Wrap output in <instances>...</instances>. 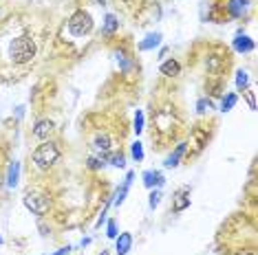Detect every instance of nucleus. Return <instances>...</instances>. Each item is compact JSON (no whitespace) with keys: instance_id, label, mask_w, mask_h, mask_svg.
I'll return each mask as SVG.
<instances>
[{"instance_id":"obj_32","label":"nucleus","mask_w":258,"mask_h":255,"mask_svg":"<svg viewBox=\"0 0 258 255\" xmlns=\"http://www.w3.org/2000/svg\"><path fill=\"white\" fill-rule=\"evenodd\" d=\"M100 255H108V251H102V253Z\"/></svg>"},{"instance_id":"obj_28","label":"nucleus","mask_w":258,"mask_h":255,"mask_svg":"<svg viewBox=\"0 0 258 255\" xmlns=\"http://www.w3.org/2000/svg\"><path fill=\"white\" fill-rule=\"evenodd\" d=\"M71 249H73V246H62V249H57L55 253H51V255H67Z\"/></svg>"},{"instance_id":"obj_26","label":"nucleus","mask_w":258,"mask_h":255,"mask_svg":"<svg viewBox=\"0 0 258 255\" xmlns=\"http://www.w3.org/2000/svg\"><path fill=\"white\" fill-rule=\"evenodd\" d=\"M106 236H108L110 240L117 238V224H115V220H108V224H106Z\"/></svg>"},{"instance_id":"obj_20","label":"nucleus","mask_w":258,"mask_h":255,"mask_svg":"<svg viewBox=\"0 0 258 255\" xmlns=\"http://www.w3.org/2000/svg\"><path fill=\"white\" fill-rule=\"evenodd\" d=\"M130 156H133L137 163H141L143 161V145L139 141H135L133 145H130Z\"/></svg>"},{"instance_id":"obj_31","label":"nucleus","mask_w":258,"mask_h":255,"mask_svg":"<svg viewBox=\"0 0 258 255\" xmlns=\"http://www.w3.org/2000/svg\"><path fill=\"white\" fill-rule=\"evenodd\" d=\"M97 2H100V5H102V7H104V5H106V0H97Z\"/></svg>"},{"instance_id":"obj_5","label":"nucleus","mask_w":258,"mask_h":255,"mask_svg":"<svg viewBox=\"0 0 258 255\" xmlns=\"http://www.w3.org/2000/svg\"><path fill=\"white\" fill-rule=\"evenodd\" d=\"M141 178H143V187H146V189H161L163 185H166V176H163L159 170L143 172Z\"/></svg>"},{"instance_id":"obj_1","label":"nucleus","mask_w":258,"mask_h":255,"mask_svg":"<svg viewBox=\"0 0 258 255\" xmlns=\"http://www.w3.org/2000/svg\"><path fill=\"white\" fill-rule=\"evenodd\" d=\"M35 53H38V47H35L34 38H29V35H20V38H16L14 42L9 44V57L18 66L34 62Z\"/></svg>"},{"instance_id":"obj_2","label":"nucleus","mask_w":258,"mask_h":255,"mask_svg":"<svg viewBox=\"0 0 258 255\" xmlns=\"http://www.w3.org/2000/svg\"><path fill=\"white\" fill-rule=\"evenodd\" d=\"M31 161H34L35 167H40V170H49L51 165H55V163L60 161V147L53 141L40 143L34 150V154H31Z\"/></svg>"},{"instance_id":"obj_19","label":"nucleus","mask_w":258,"mask_h":255,"mask_svg":"<svg viewBox=\"0 0 258 255\" xmlns=\"http://www.w3.org/2000/svg\"><path fill=\"white\" fill-rule=\"evenodd\" d=\"M115 57H117V64H120V68H121V73H130L133 71V60H130L126 53H121V51H117L115 53Z\"/></svg>"},{"instance_id":"obj_4","label":"nucleus","mask_w":258,"mask_h":255,"mask_svg":"<svg viewBox=\"0 0 258 255\" xmlns=\"http://www.w3.org/2000/svg\"><path fill=\"white\" fill-rule=\"evenodd\" d=\"M22 203H24V207H27L31 213H35V216H44V213L51 209V200H49V196H44V194H31V191H29V194L22 198Z\"/></svg>"},{"instance_id":"obj_33","label":"nucleus","mask_w":258,"mask_h":255,"mask_svg":"<svg viewBox=\"0 0 258 255\" xmlns=\"http://www.w3.org/2000/svg\"><path fill=\"white\" fill-rule=\"evenodd\" d=\"M0 244H2V238H0Z\"/></svg>"},{"instance_id":"obj_14","label":"nucleus","mask_w":258,"mask_h":255,"mask_svg":"<svg viewBox=\"0 0 258 255\" xmlns=\"http://www.w3.org/2000/svg\"><path fill=\"white\" fill-rule=\"evenodd\" d=\"M159 44H161V33L155 31V33H148L141 42H139V51H153V48H157Z\"/></svg>"},{"instance_id":"obj_10","label":"nucleus","mask_w":258,"mask_h":255,"mask_svg":"<svg viewBox=\"0 0 258 255\" xmlns=\"http://www.w3.org/2000/svg\"><path fill=\"white\" fill-rule=\"evenodd\" d=\"M247 7H249V0H227L225 9H227V14L232 16V18H243Z\"/></svg>"},{"instance_id":"obj_25","label":"nucleus","mask_w":258,"mask_h":255,"mask_svg":"<svg viewBox=\"0 0 258 255\" xmlns=\"http://www.w3.org/2000/svg\"><path fill=\"white\" fill-rule=\"evenodd\" d=\"M86 167H88V170H102V167H106V163L102 161V159H95V156H91V159L86 161Z\"/></svg>"},{"instance_id":"obj_7","label":"nucleus","mask_w":258,"mask_h":255,"mask_svg":"<svg viewBox=\"0 0 258 255\" xmlns=\"http://www.w3.org/2000/svg\"><path fill=\"white\" fill-rule=\"evenodd\" d=\"M190 207V189L183 187L179 189L177 194H174V200H172V211L174 213H181L183 209Z\"/></svg>"},{"instance_id":"obj_29","label":"nucleus","mask_w":258,"mask_h":255,"mask_svg":"<svg viewBox=\"0 0 258 255\" xmlns=\"http://www.w3.org/2000/svg\"><path fill=\"white\" fill-rule=\"evenodd\" d=\"M22 114H24V106H18V108H16V117L22 119Z\"/></svg>"},{"instance_id":"obj_3","label":"nucleus","mask_w":258,"mask_h":255,"mask_svg":"<svg viewBox=\"0 0 258 255\" xmlns=\"http://www.w3.org/2000/svg\"><path fill=\"white\" fill-rule=\"evenodd\" d=\"M67 27H69V33H71L73 38H84V35H88L93 31L95 22H93V18H91V14H88V11L77 9L75 14L69 18Z\"/></svg>"},{"instance_id":"obj_22","label":"nucleus","mask_w":258,"mask_h":255,"mask_svg":"<svg viewBox=\"0 0 258 255\" xmlns=\"http://www.w3.org/2000/svg\"><path fill=\"white\" fill-rule=\"evenodd\" d=\"M159 203H161V189H150V196H148L150 209H157Z\"/></svg>"},{"instance_id":"obj_16","label":"nucleus","mask_w":258,"mask_h":255,"mask_svg":"<svg viewBox=\"0 0 258 255\" xmlns=\"http://www.w3.org/2000/svg\"><path fill=\"white\" fill-rule=\"evenodd\" d=\"M110 145H113V143H110V137H108V134H104V132H97L95 139H93V147L100 150V152H108Z\"/></svg>"},{"instance_id":"obj_23","label":"nucleus","mask_w":258,"mask_h":255,"mask_svg":"<svg viewBox=\"0 0 258 255\" xmlns=\"http://www.w3.org/2000/svg\"><path fill=\"white\" fill-rule=\"evenodd\" d=\"M247 86H249L247 73H245V71H239V73H236V88H239V90H247Z\"/></svg>"},{"instance_id":"obj_13","label":"nucleus","mask_w":258,"mask_h":255,"mask_svg":"<svg viewBox=\"0 0 258 255\" xmlns=\"http://www.w3.org/2000/svg\"><path fill=\"white\" fill-rule=\"evenodd\" d=\"M159 71H161V75H166V77H177L179 73H181V64H179L174 57H170V60L161 62Z\"/></svg>"},{"instance_id":"obj_11","label":"nucleus","mask_w":258,"mask_h":255,"mask_svg":"<svg viewBox=\"0 0 258 255\" xmlns=\"http://www.w3.org/2000/svg\"><path fill=\"white\" fill-rule=\"evenodd\" d=\"M51 132H53V121L51 119H40V121L34 126V130H31V134H34L35 139H49Z\"/></svg>"},{"instance_id":"obj_9","label":"nucleus","mask_w":258,"mask_h":255,"mask_svg":"<svg viewBox=\"0 0 258 255\" xmlns=\"http://www.w3.org/2000/svg\"><path fill=\"white\" fill-rule=\"evenodd\" d=\"M186 150H188V143H179V145L166 156V161H163V167H168V170L177 167V165H179V161L183 159V154H186Z\"/></svg>"},{"instance_id":"obj_15","label":"nucleus","mask_w":258,"mask_h":255,"mask_svg":"<svg viewBox=\"0 0 258 255\" xmlns=\"http://www.w3.org/2000/svg\"><path fill=\"white\" fill-rule=\"evenodd\" d=\"M115 240H117V244H115L117 255H126L130 251V246H133V236H130V233H120Z\"/></svg>"},{"instance_id":"obj_21","label":"nucleus","mask_w":258,"mask_h":255,"mask_svg":"<svg viewBox=\"0 0 258 255\" xmlns=\"http://www.w3.org/2000/svg\"><path fill=\"white\" fill-rule=\"evenodd\" d=\"M210 108H214V104H212V99H207V97H201V99L196 101V112L199 114H206Z\"/></svg>"},{"instance_id":"obj_6","label":"nucleus","mask_w":258,"mask_h":255,"mask_svg":"<svg viewBox=\"0 0 258 255\" xmlns=\"http://www.w3.org/2000/svg\"><path fill=\"white\" fill-rule=\"evenodd\" d=\"M133 178H135V172H128L126 174V180L121 183V187L115 191V196H113V200H110V205H115V207H120L121 203L126 200V196H128V189H130V185H133Z\"/></svg>"},{"instance_id":"obj_8","label":"nucleus","mask_w":258,"mask_h":255,"mask_svg":"<svg viewBox=\"0 0 258 255\" xmlns=\"http://www.w3.org/2000/svg\"><path fill=\"white\" fill-rule=\"evenodd\" d=\"M232 47H234L236 53H252L256 44H254V40L249 38V35H245L243 31H239L236 38H234V42H232Z\"/></svg>"},{"instance_id":"obj_30","label":"nucleus","mask_w":258,"mask_h":255,"mask_svg":"<svg viewBox=\"0 0 258 255\" xmlns=\"http://www.w3.org/2000/svg\"><path fill=\"white\" fill-rule=\"evenodd\" d=\"M236 255H252L249 251H241V253H236Z\"/></svg>"},{"instance_id":"obj_27","label":"nucleus","mask_w":258,"mask_h":255,"mask_svg":"<svg viewBox=\"0 0 258 255\" xmlns=\"http://www.w3.org/2000/svg\"><path fill=\"white\" fill-rule=\"evenodd\" d=\"M243 95L247 97V104L252 110H256V97H254V90H243Z\"/></svg>"},{"instance_id":"obj_17","label":"nucleus","mask_w":258,"mask_h":255,"mask_svg":"<svg viewBox=\"0 0 258 255\" xmlns=\"http://www.w3.org/2000/svg\"><path fill=\"white\" fill-rule=\"evenodd\" d=\"M18 178H20V163L14 161L9 165V172H7V187L14 189L16 185H18Z\"/></svg>"},{"instance_id":"obj_24","label":"nucleus","mask_w":258,"mask_h":255,"mask_svg":"<svg viewBox=\"0 0 258 255\" xmlns=\"http://www.w3.org/2000/svg\"><path fill=\"white\" fill-rule=\"evenodd\" d=\"M135 134H141L143 132V112L141 110H137V112H135Z\"/></svg>"},{"instance_id":"obj_12","label":"nucleus","mask_w":258,"mask_h":255,"mask_svg":"<svg viewBox=\"0 0 258 255\" xmlns=\"http://www.w3.org/2000/svg\"><path fill=\"white\" fill-rule=\"evenodd\" d=\"M120 31V20H117V16L113 14H106L104 22H102V35H106V38H110V35H115Z\"/></svg>"},{"instance_id":"obj_18","label":"nucleus","mask_w":258,"mask_h":255,"mask_svg":"<svg viewBox=\"0 0 258 255\" xmlns=\"http://www.w3.org/2000/svg\"><path fill=\"white\" fill-rule=\"evenodd\" d=\"M236 101H239V95L236 93H225V97L221 99V112H229L236 106Z\"/></svg>"}]
</instances>
